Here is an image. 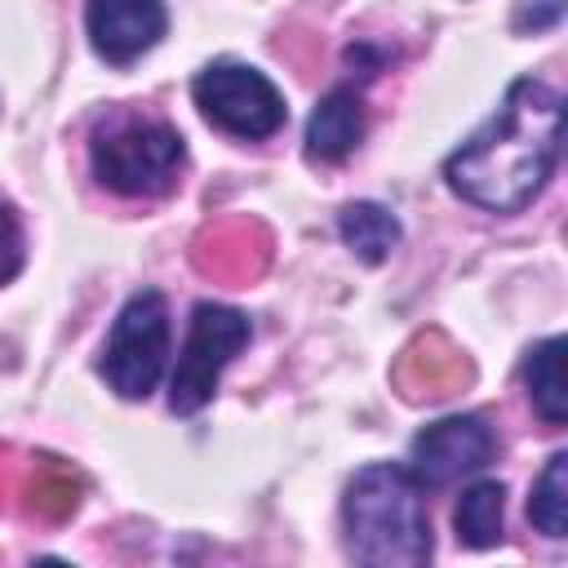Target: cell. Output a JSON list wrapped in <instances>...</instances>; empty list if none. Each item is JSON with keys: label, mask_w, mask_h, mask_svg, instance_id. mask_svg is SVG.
I'll list each match as a JSON object with an SVG mask.
<instances>
[{"label": "cell", "mask_w": 568, "mask_h": 568, "mask_svg": "<svg viewBox=\"0 0 568 568\" xmlns=\"http://www.w3.org/2000/svg\"><path fill=\"white\" fill-rule=\"evenodd\" d=\"M564 142V98L537 75L510 80L501 106L444 160L448 186L484 213H524L550 182Z\"/></svg>", "instance_id": "cell-1"}, {"label": "cell", "mask_w": 568, "mask_h": 568, "mask_svg": "<svg viewBox=\"0 0 568 568\" xmlns=\"http://www.w3.org/2000/svg\"><path fill=\"white\" fill-rule=\"evenodd\" d=\"M453 528L457 541H466L470 550H488L501 541L506 528V488L497 479H479L462 493L457 510H453Z\"/></svg>", "instance_id": "cell-12"}, {"label": "cell", "mask_w": 568, "mask_h": 568, "mask_svg": "<svg viewBox=\"0 0 568 568\" xmlns=\"http://www.w3.org/2000/svg\"><path fill=\"white\" fill-rule=\"evenodd\" d=\"M564 18V0H519L515 9V27L519 31H550Z\"/></svg>", "instance_id": "cell-15"}, {"label": "cell", "mask_w": 568, "mask_h": 568, "mask_svg": "<svg viewBox=\"0 0 568 568\" xmlns=\"http://www.w3.org/2000/svg\"><path fill=\"white\" fill-rule=\"evenodd\" d=\"M89 164L106 191L133 195V200H155L178 186L186 146H182V133L155 115L111 111L89 133Z\"/></svg>", "instance_id": "cell-3"}, {"label": "cell", "mask_w": 568, "mask_h": 568, "mask_svg": "<svg viewBox=\"0 0 568 568\" xmlns=\"http://www.w3.org/2000/svg\"><path fill=\"white\" fill-rule=\"evenodd\" d=\"M191 98L213 129L244 142H266L288 120L284 93L248 62H209L204 71H195Z\"/></svg>", "instance_id": "cell-4"}, {"label": "cell", "mask_w": 568, "mask_h": 568, "mask_svg": "<svg viewBox=\"0 0 568 568\" xmlns=\"http://www.w3.org/2000/svg\"><path fill=\"white\" fill-rule=\"evenodd\" d=\"M169 359V302L155 288L133 293L102 346V377L120 399H146Z\"/></svg>", "instance_id": "cell-5"}, {"label": "cell", "mask_w": 568, "mask_h": 568, "mask_svg": "<svg viewBox=\"0 0 568 568\" xmlns=\"http://www.w3.org/2000/svg\"><path fill=\"white\" fill-rule=\"evenodd\" d=\"M84 31L102 62L129 67L169 31L164 0H84Z\"/></svg>", "instance_id": "cell-8"}, {"label": "cell", "mask_w": 568, "mask_h": 568, "mask_svg": "<svg viewBox=\"0 0 568 568\" xmlns=\"http://www.w3.org/2000/svg\"><path fill=\"white\" fill-rule=\"evenodd\" d=\"M337 235H342V244L359 257V262H368V266H377V262H386L395 248H399V217L386 209V204H373V200H355V204H346L342 213H337Z\"/></svg>", "instance_id": "cell-10"}, {"label": "cell", "mask_w": 568, "mask_h": 568, "mask_svg": "<svg viewBox=\"0 0 568 568\" xmlns=\"http://www.w3.org/2000/svg\"><path fill=\"white\" fill-rule=\"evenodd\" d=\"M564 337H546L524 355V386L528 399L537 408V417L546 426H564L568 422V386H564Z\"/></svg>", "instance_id": "cell-11"}, {"label": "cell", "mask_w": 568, "mask_h": 568, "mask_svg": "<svg viewBox=\"0 0 568 568\" xmlns=\"http://www.w3.org/2000/svg\"><path fill=\"white\" fill-rule=\"evenodd\" d=\"M493 453H497V435L484 417H475V413L439 417L417 430L413 453H408V475L422 488H448V484L484 470L493 462Z\"/></svg>", "instance_id": "cell-7"}, {"label": "cell", "mask_w": 568, "mask_h": 568, "mask_svg": "<svg viewBox=\"0 0 568 568\" xmlns=\"http://www.w3.org/2000/svg\"><path fill=\"white\" fill-rule=\"evenodd\" d=\"M248 337H253V324L244 311L222 306V302H200L191 311V328L178 351V368L169 382V408L178 417L200 413L213 399L222 368L248 346Z\"/></svg>", "instance_id": "cell-6"}, {"label": "cell", "mask_w": 568, "mask_h": 568, "mask_svg": "<svg viewBox=\"0 0 568 568\" xmlns=\"http://www.w3.org/2000/svg\"><path fill=\"white\" fill-rule=\"evenodd\" d=\"M346 550L368 568H422L430 559V519L408 466L373 462L355 470L342 497Z\"/></svg>", "instance_id": "cell-2"}, {"label": "cell", "mask_w": 568, "mask_h": 568, "mask_svg": "<svg viewBox=\"0 0 568 568\" xmlns=\"http://www.w3.org/2000/svg\"><path fill=\"white\" fill-rule=\"evenodd\" d=\"M528 519H532L537 532L564 537V528H568V453H550L546 470L532 484Z\"/></svg>", "instance_id": "cell-13"}, {"label": "cell", "mask_w": 568, "mask_h": 568, "mask_svg": "<svg viewBox=\"0 0 568 568\" xmlns=\"http://www.w3.org/2000/svg\"><path fill=\"white\" fill-rule=\"evenodd\" d=\"M22 271V226L18 213L0 200V284H9Z\"/></svg>", "instance_id": "cell-14"}, {"label": "cell", "mask_w": 568, "mask_h": 568, "mask_svg": "<svg viewBox=\"0 0 568 568\" xmlns=\"http://www.w3.org/2000/svg\"><path fill=\"white\" fill-rule=\"evenodd\" d=\"M364 138V102L355 89H328L306 120V155L320 164L346 160Z\"/></svg>", "instance_id": "cell-9"}]
</instances>
